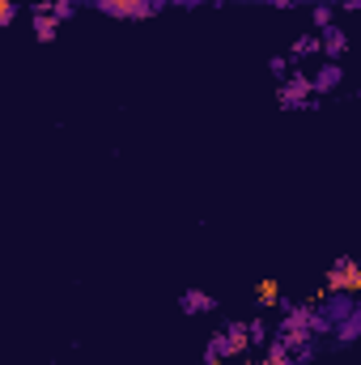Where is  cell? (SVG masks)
Masks as SVG:
<instances>
[{"instance_id":"obj_8","label":"cell","mask_w":361,"mask_h":365,"mask_svg":"<svg viewBox=\"0 0 361 365\" xmlns=\"http://www.w3.org/2000/svg\"><path fill=\"white\" fill-rule=\"evenodd\" d=\"M332 331H336V340H340V344H353V340H357V331H361V314H357V306H353L349 314H340V319L332 323Z\"/></svg>"},{"instance_id":"obj_18","label":"cell","mask_w":361,"mask_h":365,"mask_svg":"<svg viewBox=\"0 0 361 365\" xmlns=\"http://www.w3.org/2000/svg\"><path fill=\"white\" fill-rule=\"evenodd\" d=\"M171 4H183V9H195V4H204V0H171Z\"/></svg>"},{"instance_id":"obj_7","label":"cell","mask_w":361,"mask_h":365,"mask_svg":"<svg viewBox=\"0 0 361 365\" xmlns=\"http://www.w3.org/2000/svg\"><path fill=\"white\" fill-rule=\"evenodd\" d=\"M179 310L183 314H213L217 302H213V293H204V289H187L179 297Z\"/></svg>"},{"instance_id":"obj_1","label":"cell","mask_w":361,"mask_h":365,"mask_svg":"<svg viewBox=\"0 0 361 365\" xmlns=\"http://www.w3.org/2000/svg\"><path fill=\"white\" fill-rule=\"evenodd\" d=\"M166 4L171 0H93V9L115 21H145V17H158Z\"/></svg>"},{"instance_id":"obj_12","label":"cell","mask_w":361,"mask_h":365,"mask_svg":"<svg viewBox=\"0 0 361 365\" xmlns=\"http://www.w3.org/2000/svg\"><path fill=\"white\" fill-rule=\"evenodd\" d=\"M247 340H251V349H264V344H268V323H264V319L247 323Z\"/></svg>"},{"instance_id":"obj_17","label":"cell","mask_w":361,"mask_h":365,"mask_svg":"<svg viewBox=\"0 0 361 365\" xmlns=\"http://www.w3.org/2000/svg\"><path fill=\"white\" fill-rule=\"evenodd\" d=\"M268 4H276V9H293L298 0H268Z\"/></svg>"},{"instance_id":"obj_15","label":"cell","mask_w":361,"mask_h":365,"mask_svg":"<svg viewBox=\"0 0 361 365\" xmlns=\"http://www.w3.org/2000/svg\"><path fill=\"white\" fill-rule=\"evenodd\" d=\"M268 73L285 81V73H289V60H285V56H272V60H268Z\"/></svg>"},{"instance_id":"obj_14","label":"cell","mask_w":361,"mask_h":365,"mask_svg":"<svg viewBox=\"0 0 361 365\" xmlns=\"http://www.w3.org/2000/svg\"><path fill=\"white\" fill-rule=\"evenodd\" d=\"M332 21H336V9H332V4H315V30L332 26Z\"/></svg>"},{"instance_id":"obj_3","label":"cell","mask_w":361,"mask_h":365,"mask_svg":"<svg viewBox=\"0 0 361 365\" xmlns=\"http://www.w3.org/2000/svg\"><path fill=\"white\" fill-rule=\"evenodd\" d=\"M276 102H280V110H306V102H310V77H306V73H298V68H293V73H285Z\"/></svg>"},{"instance_id":"obj_10","label":"cell","mask_w":361,"mask_h":365,"mask_svg":"<svg viewBox=\"0 0 361 365\" xmlns=\"http://www.w3.org/2000/svg\"><path fill=\"white\" fill-rule=\"evenodd\" d=\"M319 51V34H302V38H293V47H289V64H298V60H306V56H315Z\"/></svg>"},{"instance_id":"obj_2","label":"cell","mask_w":361,"mask_h":365,"mask_svg":"<svg viewBox=\"0 0 361 365\" xmlns=\"http://www.w3.org/2000/svg\"><path fill=\"white\" fill-rule=\"evenodd\" d=\"M323 293H345V297H353L361 293V268L353 255H340L332 268H327V289Z\"/></svg>"},{"instance_id":"obj_13","label":"cell","mask_w":361,"mask_h":365,"mask_svg":"<svg viewBox=\"0 0 361 365\" xmlns=\"http://www.w3.org/2000/svg\"><path fill=\"white\" fill-rule=\"evenodd\" d=\"M221 357H225V336L217 331V336L208 340V349H204V365H217Z\"/></svg>"},{"instance_id":"obj_16","label":"cell","mask_w":361,"mask_h":365,"mask_svg":"<svg viewBox=\"0 0 361 365\" xmlns=\"http://www.w3.org/2000/svg\"><path fill=\"white\" fill-rule=\"evenodd\" d=\"M13 17H17V4H13V0H0V30H4Z\"/></svg>"},{"instance_id":"obj_5","label":"cell","mask_w":361,"mask_h":365,"mask_svg":"<svg viewBox=\"0 0 361 365\" xmlns=\"http://www.w3.org/2000/svg\"><path fill=\"white\" fill-rule=\"evenodd\" d=\"M225 357L234 361V357H247L251 353V340H247V323H225Z\"/></svg>"},{"instance_id":"obj_4","label":"cell","mask_w":361,"mask_h":365,"mask_svg":"<svg viewBox=\"0 0 361 365\" xmlns=\"http://www.w3.org/2000/svg\"><path fill=\"white\" fill-rule=\"evenodd\" d=\"M315 34H319V51H323L327 60H336V64H340V56L349 51V34H345L336 21H332V26H323V30H315Z\"/></svg>"},{"instance_id":"obj_11","label":"cell","mask_w":361,"mask_h":365,"mask_svg":"<svg viewBox=\"0 0 361 365\" xmlns=\"http://www.w3.org/2000/svg\"><path fill=\"white\" fill-rule=\"evenodd\" d=\"M255 302H260L264 310H272V306L280 302V280H260V284H255Z\"/></svg>"},{"instance_id":"obj_6","label":"cell","mask_w":361,"mask_h":365,"mask_svg":"<svg viewBox=\"0 0 361 365\" xmlns=\"http://www.w3.org/2000/svg\"><path fill=\"white\" fill-rule=\"evenodd\" d=\"M345 81V73H340V64L336 60H323V68L310 77V93H332L336 86Z\"/></svg>"},{"instance_id":"obj_9","label":"cell","mask_w":361,"mask_h":365,"mask_svg":"<svg viewBox=\"0 0 361 365\" xmlns=\"http://www.w3.org/2000/svg\"><path fill=\"white\" fill-rule=\"evenodd\" d=\"M30 26H34V38H39V43H51L56 30H60V21H56L51 13H30Z\"/></svg>"}]
</instances>
